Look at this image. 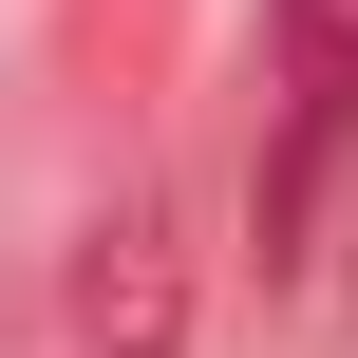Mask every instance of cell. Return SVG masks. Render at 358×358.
<instances>
[{
	"instance_id": "6da1fadb",
	"label": "cell",
	"mask_w": 358,
	"mask_h": 358,
	"mask_svg": "<svg viewBox=\"0 0 358 358\" xmlns=\"http://www.w3.org/2000/svg\"><path fill=\"white\" fill-rule=\"evenodd\" d=\"M76 340H94V358H170V340H189V208H170L151 170L76 227Z\"/></svg>"
}]
</instances>
